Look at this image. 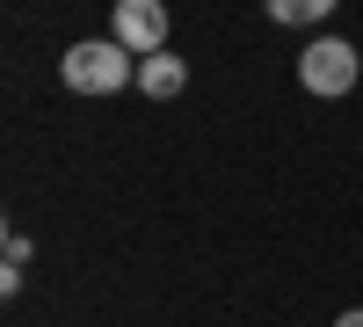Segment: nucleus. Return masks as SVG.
<instances>
[{"mask_svg": "<svg viewBox=\"0 0 363 327\" xmlns=\"http://www.w3.org/2000/svg\"><path fill=\"white\" fill-rule=\"evenodd\" d=\"M58 80L73 95H124V87H138V51H124L116 37H80L58 51Z\"/></svg>", "mask_w": 363, "mask_h": 327, "instance_id": "obj_1", "label": "nucleus"}, {"mask_svg": "<svg viewBox=\"0 0 363 327\" xmlns=\"http://www.w3.org/2000/svg\"><path fill=\"white\" fill-rule=\"evenodd\" d=\"M356 80H363V51H356L349 37H313L306 51H298V87H306V95L342 102Z\"/></svg>", "mask_w": 363, "mask_h": 327, "instance_id": "obj_2", "label": "nucleus"}, {"mask_svg": "<svg viewBox=\"0 0 363 327\" xmlns=\"http://www.w3.org/2000/svg\"><path fill=\"white\" fill-rule=\"evenodd\" d=\"M167 29H174L167 0H116V8H109V37L124 44V51H138V58L167 51Z\"/></svg>", "mask_w": 363, "mask_h": 327, "instance_id": "obj_3", "label": "nucleus"}, {"mask_svg": "<svg viewBox=\"0 0 363 327\" xmlns=\"http://www.w3.org/2000/svg\"><path fill=\"white\" fill-rule=\"evenodd\" d=\"M182 87H189V66H182V51H153V58H138V95L174 102Z\"/></svg>", "mask_w": 363, "mask_h": 327, "instance_id": "obj_4", "label": "nucleus"}, {"mask_svg": "<svg viewBox=\"0 0 363 327\" xmlns=\"http://www.w3.org/2000/svg\"><path fill=\"white\" fill-rule=\"evenodd\" d=\"M335 8H342V0H262V15L277 29H320Z\"/></svg>", "mask_w": 363, "mask_h": 327, "instance_id": "obj_5", "label": "nucleus"}, {"mask_svg": "<svg viewBox=\"0 0 363 327\" xmlns=\"http://www.w3.org/2000/svg\"><path fill=\"white\" fill-rule=\"evenodd\" d=\"M29 255H37V248H29V233H22V226H8V270H0V291H8V299H15L22 277H29Z\"/></svg>", "mask_w": 363, "mask_h": 327, "instance_id": "obj_6", "label": "nucleus"}, {"mask_svg": "<svg viewBox=\"0 0 363 327\" xmlns=\"http://www.w3.org/2000/svg\"><path fill=\"white\" fill-rule=\"evenodd\" d=\"M335 327H363V306H349V313H342V320H335Z\"/></svg>", "mask_w": 363, "mask_h": 327, "instance_id": "obj_7", "label": "nucleus"}]
</instances>
